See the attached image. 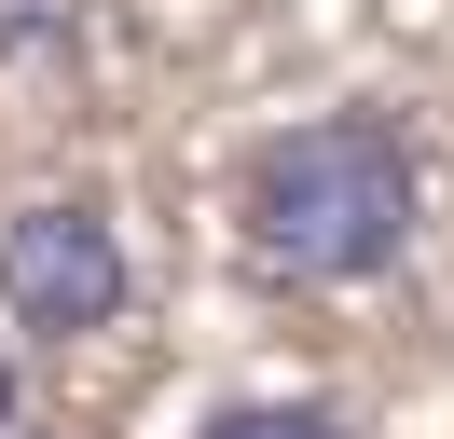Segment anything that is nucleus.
<instances>
[{"mask_svg":"<svg viewBox=\"0 0 454 439\" xmlns=\"http://www.w3.org/2000/svg\"><path fill=\"white\" fill-rule=\"evenodd\" d=\"M234 234L276 289H372L427 234V137L399 110H303L234 165Z\"/></svg>","mask_w":454,"mask_h":439,"instance_id":"obj_1","label":"nucleus"},{"mask_svg":"<svg viewBox=\"0 0 454 439\" xmlns=\"http://www.w3.org/2000/svg\"><path fill=\"white\" fill-rule=\"evenodd\" d=\"M124 302H138V261L97 192H28L0 220V316L28 343H97V329H124Z\"/></svg>","mask_w":454,"mask_h":439,"instance_id":"obj_2","label":"nucleus"},{"mask_svg":"<svg viewBox=\"0 0 454 439\" xmlns=\"http://www.w3.org/2000/svg\"><path fill=\"white\" fill-rule=\"evenodd\" d=\"M193 439H358V426H344L331 398H221Z\"/></svg>","mask_w":454,"mask_h":439,"instance_id":"obj_3","label":"nucleus"},{"mask_svg":"<svg viewBox=\"0 0 454 439\" xmlns=\"http://www.w3.org/2000/svg\"><path fill=\"white\" fill-rule=\"evenodd\" d=\"M0 42H28V55H42V42H83V0H69V14H56V0H14V14H0Z\"/></svg>","mask_w":454,"mask_h":439,"instance_id":"obj_4","label":"nucleus"},{"mask_svg":"<svg viewBox=\"0 0 454 439\" xmlns=\"http://www.w3.org/2000/svg\"><path fill=\"white\" fill-rule=\"evenodd\" d=\"M0 439H14V357H0Z\"/></svg>","mask_w":454,"mask_h":439,"instance_id":"obj_5","label":"nucleus"}]
</instances>
